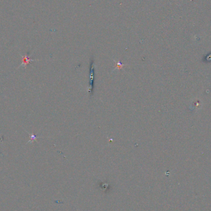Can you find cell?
I'll return each mask as SVG.
<instances>
[{"label":"cell","mask_w":211,"mask_h":211,"mask_svg":"<svg viewBox=\"0 0 211 211\" xmlns=\"http://www.w3.org/2000/svg\"><path fill=\"white\" fill-rule=\"evenodd\" d=\"M124 66V64H122L120 61H118L117 62V64H116V67H115V69H119L120 70V69H122L123 67Z\"/></svg>","instance_id":"obj_3"},{"label":"cell","mask_w":211,"mask_h":211,"mask_svg":"<svg viewBox=\"0 0 211 211\" xmlns=\"http://www.w3.org/2000/svg\"><path fill=\"white\" fill-rule=\"evenodd\" d=\"M95 64L93 61L90 62V83H89L88 91L90 94H92L94 89V78H95Z\"/></svg>","instance_id":"obj_1"},{"label":"cell","mask_w":211,"mask_h":211,"mask_svg":"<svg viewBox=\"0 0 211 211\" xmlns=\"http://www.w3.org/2000/svg\"><path fill=\"white\" fill-rule=\"evenodd\" d=\"M30 140H29L28 141V143H31V142H34V141H35L36 139L38 138V137H37V136H36L35 135H34V134H30Z\"/></svg>","instance_id":"obj_4"},{"label":"cell","mask_w":211,"mask_h":211,"mask_svg":"<svg viewBox=\"0 0 211 211\" xmlns=\"http://www.w3.org/2000/svg\"><path fill=\"white\" fill-rule=\"evenodd\" d=\"M22 64L20 65V66L25 67H26L27 65L29 64L30 62L36 61L35 59H31L28 58V56H22Z\"/></svg>","instance_id":"obj_2"}]
</instances>
